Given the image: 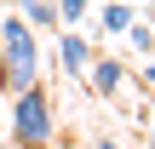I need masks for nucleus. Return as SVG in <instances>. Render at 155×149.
<instances>
[{
    "label": "nucleus",
    "mask_w": 155,
    "mask_h": 149,
    "mask_svg": "<svg viewBox=\"0 0 155 149\" xmlns=\"http://www.w3.org/2000/svg\"><path fill=\"white\" fill-rule=\"evenodd\" d=\"M0 57H6V69H0L6 98L23 92V86H35L40 69H46V52H40V40H35V29L23 17H0Z\"/></svg>",
    "instance_id": "f257e3e1"
},
{
    "label": "nucleus",
    "mask_w": 155,
    "mask_h": 149,
    "mask_svg": "<svg viewBox=\"0 0 155 149\" xmlns=\"http://www.w3.org/2000/svg\"><path fill=\"white\" fill-rule=\"evenodd\" d=\"M12 138L23 149H46L58 138V109H52V92L35 80L23 92H12Z\"/></svg>",
    "instance_id": "f03ea898"
},
{
    "label": "nucleus",
    "mask_w": 155,
    "mask_h": 149,
    "mask_svg": "<svg viewBox=\"0 0 155 149\" xmlns=\"http://www.w3.org/2000/svg\"><path fill=\"white\" fill-rule=\"evenodd\" d=\"M58 63H63L69 75H86V63H92V40H86L81 29H69V34H58Z\"/></svg>",
    "instance_id": "7ed1b4c3"
},
{
    "label": "nucleus",
    "mask_w": 155,
    "mask_h": 149,
    "mask_svg": "<svg viewBox=\"0 0 155 149\" xmlns=\"http://www.w3.org/2000/svg\"><path fill=\"white\" fill-rule=\"evenodd\" d=\"M92 86H98V98H115L121 92V80H127V63H115V57H104V52H92Z\"/></svg>",
    "instance_id": "20e7f679"
},
{
    "label": "nucleus",
    "mask_w": 155,
    "mask_h": 149,
    "mask_svg": "<svg viewBox=\"0 0 155 149\" xmlns=\"http://www.w3.org/2000/svg\"><path fill=\"white\" fill-rule=\"evenodd\" d=\"M98 29H104V34H127V29H132V6H127V0L104 6V11H98Z\"/></svg>",
    "instance_id": "39448f33"
},
{
    "label": "nucleus",
    "mask_w": 155,
    "mask_h": 149,
    "mask_svg": "<svg viewBox=\"0 0 155 149\" xmlns=\"http://www.w3.org/2000/svg\"><path fill=\"white\" fill-rule=\"evenodd\" d=\"M23 23L40 34V29H58V6L52 0H23Z\"/></svg>",
    "instance_id": "423d86ee"
},
{
    "label": "nucleus",
    "mask_w": 155,
    "mask_h": 149,
    "mask_svg": "<svg viewBox=\"0 0 155 149\" xmlns=\"http://www.w3.org/2000/svg\"><path fill=\"white\" fill-rule=\"evenodd\" d=\"M52 6H58V23L75 29V23H86V6H92V0H52Z\"/></svg>",
    "instance_id": "0eeeda50"
},
{
    "label": "nucleus",
    "mask_w": 155,
    "mask_h": 149,
    "mask_svg": "<svg viewBox=\"0 0 155 149\" xmlns=\"http://www.w3.org/2000/svg\"><path fill=\"white\" fill-rule=\"evenodd\" d=\"M127 34H132V46H138V52H144V57H150V52H155V29H144V23H132V29H127Z\"/></svg>",
    "instance_id": "6e6552de"
},
{
    "label": "nucleus",
    "mask_w": 155,
    "mask_h": 149,
    "mask_svg": "<svg viewBox=\"0 0 155 149\" xmlns=\"http://www.w3.org/2000/svg\"><path fill=\"white\" fill-rule=\"evenodd\" d=\"M86 149H121V144H115V138H98V144H86Z\"/></svg>",
    "instance_id": "1a4fd4ad"
},
{
    "label": "nucleus",
    "mask_w": 155,
    "mask_h": 149,
    "mask_svg": "<svg viewBox=\"0 0 155 149\" xmlns=\"http://www.w3.org/2000/svg\"><path fill=\"white\" fill-rule=\"evenodd\" d=\"M144 80H150V86H155V57H150V63H144Z\"/></svg>",
    "instance_id": "9d476101"
},
{
    "label": "nucleus",
    "mask_w": 155,
    "mask_h": 149,
    "mask_svg": "<svg viewBox=\"0 0 155 149\" xmlns=\"http://www.w3.org/2000/svg\"><path fill=\"white\" fill-rule=\"evenodd\" d=\"M0 69H6V57H0Z\"/></svg>",
    "instance_id": "9b49d317"
}]
</instances>
